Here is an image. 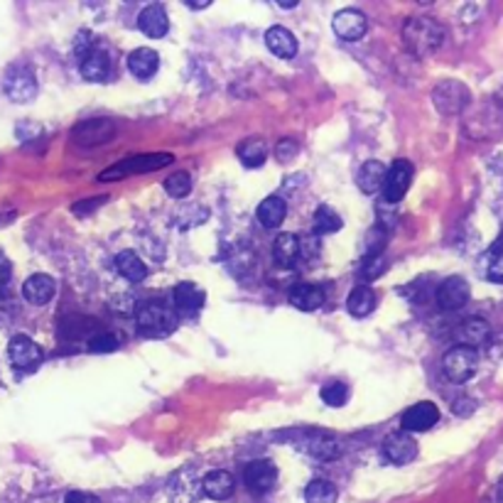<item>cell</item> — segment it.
Listing matches in <instances>:
<instances>
[{"label":"cell","instance_id":"cell-3","mask_svg":"<svg viewBox=\"0 0 503 503\" xmlns=\"http://www.w3.org/2000/svg\"><path fill=\"white\" fill-rule=\"evenodd\" d=\"M172 155L169 152H148V155H135V158H126L121 160L116 168L103 169L99 175V182H111V179H121L128 178V175H140V172H152V169L165 168L172 162Z\"/></svg>","mask_w":503,"mask_h":503},{"label":"cell","instance_id":"cell-18","mask_svg":"<svg viewBox=\"0 0 503 503\" xmlns=\"http://www.w3.org/2000/svg\"><path fill=\"white\" fill-rule=\"evenodd\" d=\"M82 76L86 82H106L111 76V59L103 49H89L82 56Z\"/></svg>","mask_w":503,"mask_h":503},{"label":"cell","instance_id":"cell-30","mask_svg":"<svg viewBox=\"0 0 503 503\" xmlns=\"http://www.w3.org/2000/svg\"><path fill=\"white\" fill-rule=\"evenodd\" d=\"M336 499H339L336 486L325 479H317L305 489V503H336Z\"/></svg>","mask_w":503,"mask_h":503},{"label":"cell","instance_id":"cell-5","mask_svg":"<svg viewBox=\"0 0 503 503\" xmlns=\"http://www.w3.org/2000/svg\"><path fill=\"white\" fill-rule=\"evenodd\" d=\"M442 369L452 383H466L479 369V354L472 346H452L442 359Z\"/></svg>","mask_w":503,"mask_h":503},{"label":"cell","instance_id":"cell-23","mask_svg":"<svg viewBox=\"0 0 503 503\" xmlns=\"http://www.w3.org/2000/svg\"><path fill=\"white\" fill-rule=\"evenodd\" d=\"M285 214H288V204L285 199L278 195L265 196L258 206V221H261L265 229H278L282 221H285Z\"/></svg>","mask_w":503,"mask_h":503},{"label":"cell","instance_id":"cell-37","mask_svg":"<svg viewBox=\"0 0 503 503\" xmlns=\"http://www.w3.org/2000/svg\"><path fill=\"white\" fill-rule=\"evenodd\" d=\"M65 503H101V501H99V496L89 494V491H69Z\"/></svg>","mask_w":503,"mask_h":503},{"label":"cell","instance_id":"cell-2","mask_svg":"<svg viewBox=\"0 0 503 503\" xmlns=\"http://www.w3.org/2000/svg\"><path fill=\"white\" fill-rule=\"evenodd\" d=\"M175 319L172 308L160 299H150L138 309V329L145 336H168L178 326Z\"/></svg>","mask_w":503,"mask_h":503},{"label":"cell","instance_id":"cell-42","mask_svg":"<svg viewBox=\"0 0 503 503\" xmlns=\"http://www.w3.org/2000/svg\"><path fill=\"white\" fill-rule=\"evenodd\" d=\"M278 5L282 10H292V8H295V5H298V0H290V3H288V0H280Z\"/></svg>","mask_w":503,"mask_h":503},{"label":"cell","instance_id":"cell-9","mask_svg":"<svg viewBox=\"0 0 503 503\" xmlns=\"http://www.w3.org/2000/svg\"><path fill=\"white\" fill-rule=\"evenodd\" d=\"M332 28H334L336 38L346 39V42H356V39H361L366 35L369 20L359 10H339L334 20H332Z\"/></svg>","mask_w":503,"mask_h":503},{"label":"cell","instance_id":"cell-1","mask_svg":"<svg viewBox=\"0 0 503 503\" xmlns=\"http://www.w3.org/2000/svg\"><path fill=\"white\" fill-rule=\"evenodd\" d=\"M403 42L415 56H428L432 52H438L445 42V28L439 25L438 20L418 15V18H411L403 25Z\"/></svg>","mask_w":503,"mask_h":503},{"label":"cell","instance_id":"cell-36","mask_svg":"<svg viewBox=\"0 0 503 503\" xmlns=\"http://www.w3.org/2000/svg\"><path fill=\"white\" fill-rule=\"evenodd\" d=\"M298 152V143L295 140H280L278 143V150H275V155H278L280 160H288V158H292Z\"/></svg>","mask_w":503,"mask_h":503},{"label":"cell","instance_id":"cell-15","mask_svg":"<svg viewBox=\"0 0 503 503\" xmlns=\"http://www.w3.org/2000/svg\"><path fill=\"white\" fill-rule=\"evenodd\" d=\"M128 69L131 74L138 79V82H150L152 76L158 74L160 69V55L150 47H140V49H133L128 55Z\"/></svg>","mask_w":503,"mask_h":503},{"label":"cell","instance_id":"cell-13","mask_svg":"<svg viewBox=\"0 0 503 503\" xmlns=\"http://www.w3.org/2000/svg\"><path fill=\"white\" fill-rule=\"evenodd\" d=\"M469 295H472V290L464 278H447L438 288V305L452 312V309L464 308L469 302Z\"/></svg>","mask_w":503,"mask_h":503},{"label":"cell","instance_id":"cell-25","mask_svg":"<svg viewBox=\"0 0 503 503\" xmlns=\"http://www.w3.org/2000/svg\"><path fill=\"white\" fill-rule=\"evenodd\" d=\"M202 486H204L206 496H212L216 501H224V499L233 494V476L224 472V469H216V472H209L204 476Z\"/></svg>","mask_w":503,"mask_h":503},{"label":"cell","instance_id":"cell-40","mask_svg":"<svg viewBox=\"0 0 503 503\" xmlns=\"http://www.w3.org/2000/svg\"><path fill=\"white\" fill-rule=\"evenodd\" d=\"M186 5L192 10H204L206 5H212V0H186Z\"/></svg>","mask_w":503,"mask_h":503},{"label":"cell","instance_id":"cell-10","mask_svg":"<svg viewBox=\"0 0 503 503\" xmlns=\"http://www.w3.org/2000/svg\"><path fill=\"white\" fill-rule=\"evenodd\" d=\"M243 479H246V486L256 491V494H265V491H271L275 481H278V469L273 462L268 459H256L251 464L246 466V472H243Z\"/></svg>","mask_w":503,"mask_h":503},{"label":"cell","instance_id":"cell-19","mask_svg":"<svg viewBox=\"0 0 503 503\" xmlns=\"http://www.w3.org/2000/svg\"><path fill=\"white\" fill-rule=\"evenodd\" d=\"M288 299L292 308L302 309V312H312V309L325 305V290L317 288V285H309V282H299V285L290 290Z\"/></svg>","mask_w":503,"mask_h":503},{"label":"cell","instance_id":"cell-21","mask_svg":"<svg viewBox=\"0 0 503 503\" xmlns=\"http://www.w3.org/2000/svg\"><path fill=\"white\" fill-rule=\"evenodd\" d=\"M172 305H175L178 312H182V315H195V312H199L202 305H204V290L196 288L192 282H179L178 288H175Z\"/></svg>","mask_w":503,"mask_h":503},{"label":"cell","instance_id":"cell-16","mask_svg":"<svg viewBox=\"0 0 503 503\" xmlns=\"http://www.w3.org/2000/svg\"><path fill=\"white\" fill-rule=\"evenodd\" d=\"M56 292V282L49 275H45V273H35V275H30L28 280H25V285H22V295H25V299H28L30 305H38V308H42V305H47L49 299L55 298Z\"/></svg>","mask_w":503,"mask_h":503},{"label":"cell","instance_id":"cell-31","mask_svg":"<svg viewBox=\"0 0 503 503\" xmlns=\"http://www.w3.org/2000/svg\"><path fill=\"white\" fill-rule=\"evenodd\" d=\"M342 229V216L329 206H319L315 212V231L317 233H336Z\"/></svg>","mask_w":503,"mask_h":503},{"label":"cell","instance_id":"cell-28","mask_svg":"<svg viewBox=\"0 0 503 503\" xmlns=\"http://www.w3.org/2000/svg\"><path fill=\"white\" fill-rule=\"evenodd\" d=\"M236 152H238V158L246 168H261L263 162L268 160V145L261 138L243 140Z\"/></svg>","mask_w":503,"mask_h":503},{"label":"cell","instance_id":"cell-12","mask_svg":"<svg viewBox=\"0 0 503 503\" xmlns=\"http://www.w3.org/2000/svg\"><path fill=\"white\" fill-rule=\"evenodd\" d=\"M438 420H439L438 405L429 401H422V403H415L412 408L405 411L401 425L405 432H425V429L435 428Z\"/></svg>","mask_w":503,"mask_h":503},{"label":"cell","instance_id":"cell-35","mask_svg":"<svg viewBox=\"0 0 503 503\" xmlns=\"http://www.w3.org/2000/svg\"><path fill=\"white\" fill-rule=\"evenodd\" d=\"M383 271H386V261H383L381 256H376V258H369V261H366V268H364L366 278H376V275H381Z\"/></svg>","mask_w":503,"mask_h":503},{"label":"cell","instance_id":"cell-38","mask_svg":"<svg viewBox=\"0 0 503 503\" xmlns=\"http://www.w3.org/2000/svg\"><path fill=\"white\" fill-rule=\"evenodd\" d=\"M93 351H103V349H116V339L113 336H99V342H93L91 344Z\"/></svg>","mask_w":503,"mask_h":503},{"label":"cell","instance_id":"cell-14","mask_svg":"<svg viewBox=\"0 0 503 503\" xmlns=\"http://www.w3.org/2000/svg\"><path fill=\"white\" fill-rule=\"evenodd\" d=\"M138 28L140 32L150 39H160L168 35L169 30V20H168V13L165 8L160 5V3H152L148 8L143 10L138 15Z\"/></svg>","mask_w":503,"mask_h":503},{"label":"cell","instance_id":"cell-8","mask_svg":"<svg viewBox=\"0 0 503 503\" xmlns=\"http://www.w3.org/2000/svg\"><path fill=\"white\" fill-rule=\"evenodd\" d=\"M8 356H10V364L15 366V369L28 371V369H35V366L42 361V349H39V344H35L30 336L18 334L10 339Z\"/></svg>","mask_w":503,"mask_h":503},{"label":"cell","instance_id":"cell-32","mask_svg":"<svg viewBox=\"0 0 503 503\" xmlns=\"http://www.w3.org/2000/svg\"><path fill=\"white\" fill-rule=\"evenodd\" d=\"M165 192H168L169 196H175V199H185V196L192 192V175L185 172V169L169 175V178L165 179Z\"/></svg>","mask_w":503,"mask_h":503},{"label":"cell","instance_id":"cell-41","mask_svg":"<svg viewBox=\"0 0 503 503\" xmlns=\"http://www.w3.org/2000/svg\"><path fill=\"white\" fill-rule=\"evenodd\" d=\"M489 503H503V481L499 486H496V491H494V494H491Z\"/></svg>","mask_w":503,"mask_h":503},{"label":"cell","instance_id":"cell-20","mask_svg":"<svg viewBox=\"0 0 503 503\" xmlns=\"http://www.w3.org/2000/svg\"><path fill=\"white\" fill-rule=\"evenodd\" d=\"M265 45L280 59H292L298 55V38L288 28H271L265 32Z\"/></svg>","mask_w":503,"mask_h":503},{"label":"cell","instance_id":"cell-27","mask_svg":"<svg viewBox=\"0 0 503 503\" xmlns=\"http://www.w3.org/2000/svg\"><path fill=\"white\" fill-rule=\"evenodd\" d=\"M489 334H491V329H489V325H486L481 317L466 319L464 325L457 329V336L459 342H462V346H472V349H476L479 344H484L486 339H489Z\"/></svg>","mask_w":503,"mask_h":503},{"label":"cell","instance_id":"cell-22","mask_svg":"<svg viewBox=\"0 0 503 503\" xmlns=\"http://www.w3.org/2000/svg\"><path fill=\"white\" fill-rule=\"evenodd\" d=\"M386 172H388V168H386L383 162H378V160H369V162H364L361 169H359V175H356L359 189H361L364 195H373V192L383 189Z\"/></svg>","mask_w":503,"mask_h":503},{"label":"cell","instance_id":"cell-4","mask_svg":"<svg viewBox=\"0 0 503 503\" xmlns=\"http://www.w3.org/2000/svg\"><path fill=\"white\" fill-rule=\"evenodd\" d=\"M3 89L13 103H30L38 96V76L30 66L13 65L3 76Z\"/></svg>","mask_w":503,"mask_h":503},{"label":"cell","instance_id":"cell-17","mask_svg":"<svg viewBox=\"0 0 503 503\" xmlns=\"http://www.w3.org/2000/svg\"><path fill=\"white\" fill-rule=\"evenodd\" d=\"M113 133H116V126L113 121H86L82 123L74 133H72V138L79 143V145H101L106 140L111 138Z\"/></svg>","mask_w":503,"mask_h":503},{"label":"cell","instance_id":"cell-7","mask_svg":"<svg viewBox=\"0 0 503 503\" xmlns=\"http://www.w3.org/2000/svg\"><path fill=\"white\" fill-rule=\"evenodd\" d=\"M469 99H472V93L462 82H442L432 91V101L438 106V111L445 113V116H455V113L464 111Z\"/></svg>","mask_w":503,"mask_h":503},{"label":"cell","instance_id":"cell-11","mask_svg":"<svg viewBox=\"0 0 503 503\" xmlns=\"http://www.w3.org/2000/svg\"><path fill=\"white\" fill-rule=\"evenodd\" d=\"M383 455L393 464H411L418 457V442L408 432H393L383 442Z\"/></svg>","mask_w":503,"mask_h":503},{"label":"cell","instance_id":"cell-6","mask_svg":"<svg viewBox=\"0 0 503 503\" xmlns=\"http://www.w3.org/2000/svg\"><path fill=\"white\" fill-rule=\"evenodd\" d=\"M412 182V165L408 160H395L391 169L386 172L383 179V204L395 206L401 202L405 192L411 189Z\"/></svg>","mask_w":503,"mask_h":503},{"label":"cell","instance_id":"cell-39","mask_svg":"<svg viewBox=\"0 0 503 503\" xmlns=\"http://www.w3.org/2000/svg\"><path fill=\"white\" fill-rule=\"evenodd\" d=\"M10 273H13V268H10V261L5 258V256H3V253H0V285H3V282H8Z\"/></svg>","mask_w":503,"mask_h":503},{"label":"cell","instance_id":"cell-24","mask_svg":"<svg viewBox=\"0 0 503 503\" xmlns=\"http://www.w3.org/2000/svg\"><path fill=\"white\" fill-rule=\"evenodd\" d=\"M346 309H349V315H354V317L371 315L373 309H376V290L369 288V285H356V288L351 290L349 299H346Z\"/></svg>","mask_w":503,"mask_h":503},{"label":"cell","instance_id":"cell-34","mask_svg":"<svg viewBox=\"0 0 503 503\" xmlns=\"http://www.w3.org/2000/svg\"><path fill=\"white\" fill-rule=\"evenodd\" d=\"M346 398H349V388H346L344 383L334 381L322 388V401H325L326 405H332V408H342L346 403Z\"/></svg>","mask_w":503,"mask_h":503},{"label":"cell","instance_id":"cell-33","mask_svg":"<svg viewBox=\"0 0 503 503\" xmlns=\"http://www.w3.org/2000/svg\"><path fill=\"white\" fill-rule=\"evenodd\" d=\"M486 275L491 282H503V233L499 241L491 246L489 251V265H486Z\"/></svg>","mask_w":503,"mask_h":503},{"label":"cell","instance_id":"cell-29","mask_svg":"<svg viewBox=\"0 0 503 503\" xmlns=\"http://www.w3.org/2000/svg\"><path fill=\"white\" fill-rule=\"evenodd\" d=\"M273 256H275V261L278 265H290V263L295 261L299 256V238L295 233H280L275 243H273Z\"/></svg>","mask_w":503,"mask_h":503},{"label":"cell","instance_id":"cell-26","mask_svg":"<svg viewBox=\"0 0 503 503\" xmlns=\"http://www.w3.org/2000/svg\"><path fill=\"white\" fill-rule=\"evenodd\" d=\"M116 268L121 273L123 278L131 280V282H140V280L148 278V265L140 261L138 253L133 251H121L116 256Z\"/></svg>","mask_w":503,"mask_h":503}]
</instances>
